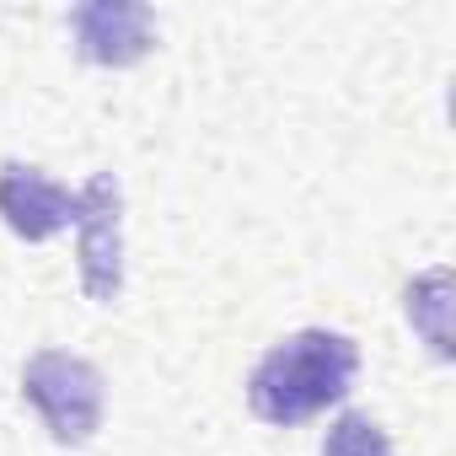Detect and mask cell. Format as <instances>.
<instances>
[{"mask_svg": "<svg viewBox=\"0 0 456 456\" xmlns=\"http://www.w3.org/2000/svg\"><path fill=\"white\" fill-rule=\"evenodd\" d=\"M360 376V344L349 333L333 328H301L290 338H280L248 376V408L274 424V429H296L317 413H328L333 403L349 397Z\"/></svg>", "mask_w": 456, "mask_h": 456, "instance_id": "6da1fadb", "label": "cell"}, {"mask_svg": "<svg viewBox=\"0 0 456 456\" xmlns=\"http://www.w3.org/2000/svg\"><path fill=\"white\" fill-rule=\"evenodd\" d=\"M22 397L33 403V413L44 419L54 445H86L102 429V408H108V381L86 354L70 349H38L22 365Z\"/></svg>", "mask_w": 456, "mask_h": 456, "instance_id": "7a4b0ae2", "label": "cell"}, {"mask_svg": "<svg viewBox=\"0 0 456 456\" xmlns=\"http://www.w3.org/2000/svg\"><path fill=\"white\" fill-rule=\"evenodd\" d=\"M76 264L81 290L97 306H113L124 296V188L113 172H97L76 193Z\"/></svg>", "mask_w": 456, "mask_h": 456, "instance_id": "3957f363", "label": "cell"}, {"mask_svg": "<svg viewBox=\"0 0 456 456\" xmlns=\"http://www.w3.org/2000/svg\"><path fill=\"white\" fill-rule=\"evenodd\" d=\"M70 38L86 65L129 70L156 49V12L140 0H86L70 12Z\"/></svg>", "mask_w": 456, "mask_h": 456, "instance_id": "277c9868", "label": "cell"}, {"mask_svg": "<svg viewBox=\"0 0 456 456\" xmlns=\"http://www.w3.org/2000/svg\"><path fill=\"white\" fill-rule=\"evenodd\" d=\"M0 220L22 242H49L76 220V193L65 183H54L44 167L6 161L0 167Z\"/></svg>", "mask_w": 456, "mask_h": 456, "instance_id": "5b68a950", "label": "cell"}, {"mask_svg": "<svg viewBox=\"0 0 456 456\" xmlns=\"http://www.w3.org/2000/svg\"><path fill=\"white\" fill-rule=\"evenodd\" d=\"M403 312H408L413 333L429 344V354L451 360V269H429V274L408 280Z\"/></svg>", "mask_w": 456, "mask_h": 456, "instance_id": "8992f818", "label": "cell"}, {"mask_svg": "<svg viewBox=\"0 0 456 456\" xmlns=\"http://www.w3.org/2000/svg\"><path fill=\"white\" fill-rule=\"evenodd\" d=\"M322 456H397V451H392L387 429H381L370 413L349 408V413H338V419L328 424V435H322Z\"/></svg>", "mask_w": 456, "mask_h": 456, "instance_id": "52a82bcc", "label": "cell"}]
</instances>
